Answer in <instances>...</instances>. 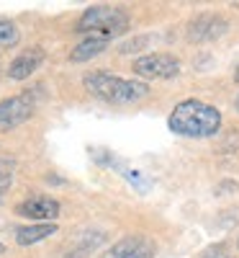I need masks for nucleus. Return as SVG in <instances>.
<instances>
[{
	"label": "nucleus",
	"mask_w": 239,
	"mask_h": 258,
	"mask_svg": "<svg viewBox=\"0 0 239 258\" xmlns=\"http://www.w3.org/2000/svg\"><path fill=\"white\" fill-rule=\"evenodd\" d=\"M167 124L180 137L203 140V137H213L221 129V114L211 103H203L198 98H188L172 109Z\"/></svg>",
	"instance_id": "nucleus-1"
},
{
	"label": "nucleus",
	"mask_w": 239,
	"mask_h": 258,
	"mask_svg": "<svg viewBox=\"0 0 239 258\" xmlns=\"http://www.w3.org/2000/svg\"><path fill=\"white\" fill-rule=\"evenodd\" d=\"M82 85L90 96L113 103V106H132L149 96V85L142 80H126L111 73H88L82 78Z\"/></svg>",
	"instance_id": "nucleus-2"
},
{
	"label": "nucleus",
	"mask_w": 239,
	"mask_h": 258,
	"mask_svg": "<svg viewBox=\"0 0 239 258\" xmlns=\"http://www.w3.org/2000/svg\"><path fill=\"white\" fill-rule=\"evenodd\" d=\"M129 29V16L121 8L113 6H93L88 8L75 24V31L80 34H90V36H105L113 39Z\"/></svg>",
	"instance_id": "nucleus-3"
},
{
	"label": "nucleus",
	"mask_w": 239,
	"mask_h": 258,
	"mask_svg": "<svg viewBox=\"0 0 239 258\" xmlns=\"http://www.w3.org/2000/svg\"><path fill=\"white\" fill-rule=\"evenodd\" d=\"M134 73L144 80H170L180 75V62L167 52H155L134 59Z\"/></svg>",
	"instance_id": "nucleus-4"
},
{
	"label": "nucleus",
	"mask_w": 239,
	"mask_h": 258,
	"mask_svg": "<svg viewBox=\"0 0 239 258\" xmlns=\"http://www.w3.org/2000/svg\"><path fill=\"white\" fill-rule=\"evenodd\" d=\"M226 18L219 16V13H198L190 24H188V39L190 41H198V44H203V41H213L226 34Z\"/></svg>",
	"instance_id": "nucleus-5"
},
{
	"label": "nucleus",
	"mask_w": 239,
	"mask_h": 258,
	"mask_svg": "<svg viewBox=\"0 0 239 258\" xmlns=\"http://www.w3.org/2000/svg\"><path fill=\"white\" fill-rule=\"evenodd\" d=\"M34 114V98L29 93L24 96H11L6 101H0V124L3 126H18Z\"/></svg>",
	"instance_id": "nucleus-6"
},
{
	"label": "nucleus",
	"mask_w": 239,
	"mask_h": 258,
	"mask_svg": "<svg viewBox=\"0 0 239 258\" xmlns=\"http://www.w3.org/2000/svg\"><path fill=\"white\" fill-rule=\"evenodd\" d=\"M44 49L41 47H29L21 52L11 64H8V78L11 80H26L29 75H34L41 64H44Z\"/></svg>",
	"instance_id": "nucleus-7"
},
{
	"label": "nucleus",
	"mask_w": 239,
	"mask_h": 258,
	"mask_svg": "<svg viewBox=\"0 0 239 258\" xmlns=\"http://www.w3.org/2000/svg\"><path fill=\"white\" fill-rule=\"evenodd\" d=\"M155 255V243L134 235V238H124L118 240L108 253H103L100 258H152Z\"/></svg>",
	"instance_id": "nucleus-8"
},
{
	"label": "nucleus",
	"mask_w": 239,
	"mask_h": 258,
	"mask_svg": "<svg viewBox=\"0 0 239 258\" xmlns=\"http://www.w3.org/2000/svg\"><path fill=\"white\" fill-rule=\"evenodd\" d=\"M16 214L29 220H57L59 217V202L52 197H31L16 207Z\"/></svg>",
	"instance_id": "nucleus-9"
},
{
	"label": "nucleus",
	"mask_w": 239,
	"mask_h": 258,
	"mask_svg": "<svg viewBox=\"0 0 239 258\" xmlns=\"http://www.w3.org/2000/svg\"><path fill=\"white\" fill-rule=\"evenodd\" d=\"M108 41H111V39H105V36H88V39H82L80 44L70 52V59L72 62H88V59L98 57L100 52H105Z\"/></svg>",
	"instance_id": "nucleus-10"
},
{
	"label": "nucleus",
	"mask_w": 239,
	"mask_h": 258,
	"mask_svg": "<svg viewBox=\"0 0 239 258\" xmlns=\"http://www.w3.org/2000/svg\"><path fill=\"white\" fill-rule=\"evenodd\" d=\"M54 232H57V225H52V222L18 227V230H16V243H18V245H34V243H39V240L52 238Z\"/></svg>",
	"instance_id": "nucleus-11"
},
{
	"label": "nucleus",
	"mask_w": 239,
	"mask_h": 258,
	"mask_svg": "<svg viewBox=\"0 0 239 258\" xmlns=\"http://www.w3.org/2000/svg\"><path fill=\"white\" fill-rule=\"evenodd\" d=\"M18 39L21 34L13 21H0V47H16Z\"/></svg>",
	"instance_id": "nucleus-12"
},
{
	"label": "nucleus",
	"mask_w": 239,
	"mask_h": 258,
	"mask_svg": "<svg viewBox=\"0 0 239 258\" xmlns=\"http://www.w3.org/2000/svg\"><path fill=\"white\" fill-rule=\"evenodd\" d=\"M149 41H155V36H137V39H132V41H124V44L118 47V52H121V54L139 52V49H144V44H149Z\"/></svg>",
	"instance_id": "nucleus-13"
},
{
	"label": "nucleus",
	"mask_w": 239,
	"mask_h": 258,
	"mask_svg": "<svg viewBox=\"0 0 239 258\" xmlns=\"http://www.w3.org/2000/svg\"><path fill=\"white\" fill-rule=\"evenodd\" d=\"M11 178H13V168H11V163L0 160V199H3V194L8 191V186H11Z\"/></svg>",
	"instance_id": "nucleus-14"
},
{
	"label": "nucleus",
	"mask_w": 239,
	"mask_h": 258,
	"mask_svg": "<svg viewBox=\"0 0 239 258\" xmlns=\"http://www.w3.org/2000/svg\"><path fill=\"white\" fill-rule=\"evenodd\" d=\"M234 106H236V111H239V96H236V101H234Z\"/></svg>",
	"instance_id": "nucleus-15"
},
{
	"label": "nucleus",
	"mask_w": 239,
	"mask_h": 258,
	"mask_svg": "<svg viewBox=\"0 0 239 258\" xmlns=\"http://www.w3.org/2000/svg\"><path fill=\"white\" fill-rule=\"evenodd\" d=\"M3 250H6V248H3V243H0V253H3Z\"/></svg>",
	"instance_id": "nucleus-16"
},
{
	"label": "nucleus",
	"mask_w": 239,
	"mask_h": 258,
	"mask_svg": "<svg viewBox=\"0 0 239 258\" xmlns=\"http://www.w3.org/2000/svg\"><path fill=\"white\" fill-rule=\"evenodd\" d=\"M236 80H239V70H236Z\"/></svg>",
	"instance_id": "nucleus-17"
}]
</instances>
